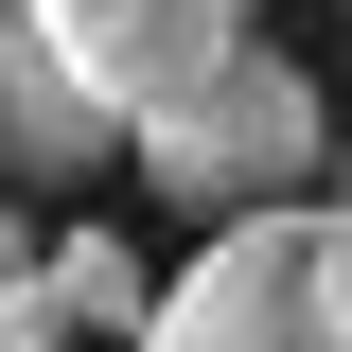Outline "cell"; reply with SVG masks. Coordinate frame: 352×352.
Instances as JSON below:
<instances>
[{"label": "cell", "instance_id": "6da1fadb", "mask_svg": "<svg viewBox=\"0 0 352 352\" xmlns=\"http://www.w3.org/2000/svg\"><path fill=\"white\" fill-rule=\"evenodd\" d=\"M141 352H352V194L335 212H229L176 264Z\"/></svg>", "mask_w": 352, "mask_h": 352}, {"label": "cell", "instance_id": "7a4b0ae2", "mask_svg": "<svg viewBox=\"0 0 352 352\" xmlns=\"http://www.w3.org/2000/svg\"><path fill=\"white\" fill-rule=\"evenodd\" d=\"M317 159H335V124H317V71H282V53H229L194 106H159L141 124V176H159L176 212H300Z\"/></svg>", "mask_w": 352, "mask_h": 352}, {"label": "cell", "instance_id": "3957f363", "mask_svg": "<svg viewBox=\"0 0 352 352\" xmlns=\"http://www.w3.org/2000/svg\"><path fill=\"white\" fill-rule=\"evenodd\" d=\"M53 36H71V71L124 106V124H159V106H194V88L247 53V0H36Z\"/></svg>", "mask_w": 352, "mask_h": 352}, {"label": "cell", "instance_id": "277c9868", "mask_svg": "<svg viewBox=\"0 0 352 352\" xmlns=\"http://www.w3.org/2000/svg\"><path fill=\"white\" fill-rule=\"evenodd\" d=\"M106 159H141V124L71 71L36 0H0V176H106Z\"/></svg>", "mask_w": 352, "mask_h": 352}, {"label": "cell", "instance_id": "5b68a950", "mask_svg": "<svg viewBox=\"0 0 352 352\" xmlns=\"http://www.w3.org/2000/svg\"><path fill=\"white\" fill-rule=\"evenodd\" d=\"M53 300H71V335H106V352H141V335H159V282H141L106 229H71V247H53Z\"/></svg>", "mask_w": 352, "mask_h": 352}, {"label": "cell", "instance_id": "8992f818", "mask_svg": "<svg viewBox=\"0 0 352 352\" xmlns=\"http://www.w3.org/2000/svg\"><path fill=\"white\" fill-rule=\"evenodd\" d=\"M0 352H71V300H53V282H18V300H0Z\"/></svg>", "mask_w": 352, "mask_h": 352}, {"label": "cell", "instance_id": "52a82bcc", "mask_svg": "<svg viewBox=\"0 0 352 352\" xmlns=\"http://www.w3.org/2000/svg\"><path fill=\"white\" fill-rule=\"evenodd\" d=\"M18 282H53V264H36V229H18V212H0V300H18Z\"/></svg>", "mask_w": 352, "mask_h": 352}, {"label": "cell", "instance_id": "ba28073f", "mask_svg": "<svg viewBox=\"0 0 352 352\" xmlns=\"http://www.w3.org/2000/svg\"><path fill=\"white\" fill-rule=\"evenodd\" d=\"M335 194H352V141H335Z\"/></svg>", "mask_w": 352, "mask_h": 352}]
</instances>
